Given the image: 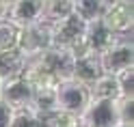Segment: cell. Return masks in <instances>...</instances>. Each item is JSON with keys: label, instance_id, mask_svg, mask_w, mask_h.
I'll list each match as a JSON object with an SVG mask.
<instances>
[{"label": "cell", "instance_id": "cell-1", "mask_svg": "<svg viewBox=\"0 0 134 127\" xmlns=\"http://www.w3.org/2000/svg\"><path fill=\"white\" fill-rule=\"evenodd\" d=\"M91 101V95H89V88L85 84H80L76 80H63L56 84V104H58V110H63L67 114H74L78 116L87 110Z\"/></svg>", "mask_w": 134, "mask_h": 127}, {"label": "cell", "instance_id": "cell-2", "mask_svg": "<svg viewBox=\"0 0 134 127\" xmlns=\"http://www.w3.org/2000/svg\"><path fill=\"white\" fill-rule=\"evenodd\" d=\"M15 47L20 52L30 58V56H37L39 52L52 47V24L41 20L35 26H28V28H20V35H18V43Z\"/></svg>", "mask_w": 134, "mask_h": 127}, {"label": "cell", "instance_id": "cell-3", "mask_svg": "<svg viewBox=\"0 0 134 127\" xmlns=\"http://www.w3.org/2000/svg\"><path fill=\"white\" fill-rule=\"evenodd\" d=\"M85 28H87V24L74 13L54 22L52 24V47H61V50H69L71 52L74 47H78L82 43Z\"/></svg>", "mask_w": 134, "mask_h": 127}, {"label": "cell", "instance_id": "cell-4", "mask_svg": "<svg viewBox=\"0 0 134 127\" xmlns=\"http://www.w3.org/2000/svg\"><path fill=\"white\" fill-rule=\"evenodd\" d=\"M32 95L35 88L30 86V82L24 75H15V78H7L0 82V99L7 106H11L15 112L20 110H30Z\"/></svg>", "mask_w": 134, "mask_h": 127}, {"label": "cell", "instance_id": "cell-5", "mask_svg": "<svg viewBox=\"0 0 134 127\" xmlns=\"http://www.w3.org/2000/svg\"><path fill=\"white\" fill-rule=\"evenodd\" d=\"M78 121L82 127H117L119 118L115 99H91Z\"/></svg>", "mask_w": 134, "mask_h": 127}, {"label": "cell", "instance_id": "cell-6", "mask_svg": "<svg viewBox=\"0 0 134 127\" xmlns=\"http://www.w3.org/2000/svg\"><path fill=\"white\" fill-rule=\"evenodd\" d=\"M99 63H102V71L110 73V75H117V73H121L123 69L134 67V45H132V39H128V37L119 39L113 47H108L106 52L99 56Z\"/></svg>", "mask_w": 134, "mask_h": 127}, {"label": "cell", "instance_id": "cell-7", "mask_svg": "<svg viewBox=\"0 0 134 127\" xmlns=\"http://www.w3.org/2000/svg\"><path fill=\"white\" fill-rule=\"evenodd\" d=\"M71 56H74V65H71V80H76L80 84H93L99 75H102V63H99V56L89 54L85 45H78L71 50Z\"/></svg>", "mask_w": 134, "mask_h": 127}, {"label": "cell", "instance_id": "cell-8", "mask_svg": "<svg viewBox=\"0 0 134 127\" xmlns=\"http://www.w3.org/2000/svg\"><path fill=\"white\" fill-rule=\"evenodd\" d=\"M119 39V35H115V32L106 26L102 20H95V22H89L87 28H85V37H82V45L89 54L93 56H102L108 47H113Z\"/></svg>", "mask_w": 134, "mask_h": 127}, {"label": "cell", "instance_id": "cell-9", "mask_svg": "<svg viewBox=\"0 0 134 127\" xmlns=\"http://www.w3.org/2000/svg\"><path fill=\"white\" fill-rule=\"evenodd\" d=\"M43 11L46 0H15L9 4L7 20L18 28H28L43 20Z\"/></svg>", "mask_w": 134, "mask_h": 127}, {"label": "cell", "instance_id": "cell-10", "mask_svg": "<svg viewBox=\"0 0 134 127\" xmlns=\"http://www.w3.org/2000/svg\"><path fill=\"white\" fill-rule=\"evenodd\" d=\"M35 61L46 67V69L54 75L58 82L63 80H71V65H74V56L69 50H61V47H48L43 52H39L37 56H30Z\"/></svg>", "mask_w": 134, "mask_h": 127}, {"label": "cell", "instance_id": "cell-11", "mask_svg": "<svg viewBox=\"0 0 134 127\" xmlns=\"http://www.w3.org/2000/svg\"><path fill=\"white\" fill-rule=\"evenodd\" d=\"M102 22L115 32V35L125 37L128 32H132V26H134L132 4H123V2L110 0L108 7H106V11H104V15H102Z\"/></svg>", "mask_w": 134, "mask_h": 127}, {"label": "cell", "instance_id": "cell-12", "mask_svg": "<svg viewBox=\"0 0 134 127\" xmlns=\"http://www.w3.org/2000/svg\"><path fill=\"white\" fill-rule=\"evenodd\" d=\"M28 58L24 56L18 47H9L0 52V80L7 78H15V75L24 73V67H26Z\"/></svg>", "mask_w": 134, "mask_h": 127}, {"label": "cell", "instance_id": "cell-13", "mask_svg": "<svg viewBox=\"0 0 134 127\" xmlns=\"http://www.w3.org/2000/svg\"><path fill=\"white\" fill-rule=\"evenodd\" d=\"M87 88H89L91 99H119L121 97L119 82H117V78L110 75V73H102L93 84H89Z\"/></svg>", "mask_w": 134, "mask_h": 127}, {"label": "cell", "instance_id": "cell-14", "mask_svg": "<svg viewBox=\"0 0 134 127\" xmlns=\"http://www.w3.org/2000/svg\"><path fill=\"white\" fill-rule=\"evenodd\" d=\"M108 2H110V0H74L71 13L78 15L85 24H89V22L102 20V15L106 11Z\"/></svg>", "mask_w": 134, "mask_h": 127}, {"label": "cell", "instance_id": "cell-15", "mask_svg": "<svg viewBox=\"0 0 134 127\" xmlns=\"http://www.w3.org/2000/svg\"><path fill=\"white\" fill-rule=\"evenodd\" d=\"M30 110H32L37 116L56 112V110H58V104H56V88H37L35 95H32Z\"/></svg>", "mask_w": 134, "mask_h": 127}, {"label": "cell", "instance_id": "cell-16", "mask_svg": "<svg viewBox=\"0 0 134 127\" xmlns=\"http://www.w3.org/2000/svg\"><path fill=\"white\" fill-rule=\"evenodd\" d=\"M74 0H46V11H43V22L54 24L58 20L67 17L71 13Z\"/></svg>", "mask_w": 134, "mask_h": 127}, {"label": "cell", "instance_id": "cell-17", "mask_svg": "<svg viewBox=\"0 0 134 127\" xmlns=\"http://www.w3.org/2000/svg\"><path fill=\"white\" fill-rule=\"evenodd\" d=\"M39 121H41V127H76L80 123L78 116L67 114V112H63V110L43 114V116H39Z\"/></svg>", "mask_w": 134, "mask_h": 127}, {"label": "cell", "instance_id": "cell-18", "mask_svg": "<svg viewBox=\"0 0 134 127\" xmlns=\"http://www.w3.org/2000/svg\"><path fill=\"white\" fill-rule=\"evenodd\" d=\"M115 106L119 125H134V97H119L115 99Z\"/></svg>", "mask_w": 134, "mask_h": 127}, {"label": "cell", "instance_id": "cell-19", "mask_svg": "<svg viewBox=\"0 0 134 127\" xmlns=\"http://www.w3.org/2000/svg\"><path fill=\"white\" fill-rule=\"evenodd\" d=\"M18 35H20V28L13 26L9 20L0 22V52H2V50H9V47H15Z\"/></svg>", "mask_w": 134, "mask_h": 127}, {"label": "cell", "instance_id": "cell-20", "mask_svg": "<svg viewBox=\"0 0 134 127\" xmlns=\"http://www.w3.org/2000/svg\"><path fill=\"white\" fill-rule=\"evenodd\" d=\"M115 78H117V82H119L121 97H132V93H134V67L123 69L121 73H117Z\"/></svg>", "mask_w": 134, "mask_h": 127}, {"label": "cell", "instance_id": "cell-21", "mask_svg": "<svg viewBox=\"0 0 134 127\" xmlns=\"http://www.w3.org/2000/svg\"><path fill=\"white\" fill-rule=\"evenodd\" d=\"M11 127H41V121L32 110H20L15 112Z\"/></svg>", "mask_w": 134, "mask_h": 127}, {"label": "cell", "instance_id": "cell-22", "mask_svg": "<svg viewBox=\"0 0 134 127\" xmlns=\"http://www.w3.org/2000/svg\"><path fill=\"white\" fill-rule=\"evenodd\" d=\"M13 116H15V110L0 99V127H11Z\"/></svg>", "mask_w": 134, "mask_h": 127}, {"label": "cell", "instance_id": "cell-23", "mask_svg": "<svg viewBox=\"0 0 134 127\" xmlns=\"http://www.w3.org/2000/svg\"><path fill=\"white\" fill-rule=\"evenodd\" d=\"M7 11H9V7H7L2 0H0V22H2V20H7Z\"/></svg>", "mask_w": 134, "mask_h": 127}, {"label": "cell", "instance_id": "cell-24", "mask_svg": "<svg viewBox=\"0 0 134 127\" xmlns=\"http://www.w3.org/2000/svg\"><path fill=\"white\" fill-rule=\"evenodd\" d=\"M115 2H123V4H132V0H115Z\"/></svg>", "mask_w": 134, "mask_h": 127}, {"label": "cell", "instance_id": "cell-25", "mask_svg": "<svg viewBox=\"0 0 134 127\" xmlns=\"http://www.w3.org/2000/svg\"><path fill=\"white\" fill-rule=\"evenodd\" d=\"M2 2H4V4H7V7H9V4H11V2H15V0H2Z\"/></svg>", "mask_w": 134, "mask_h": 127}, {"label": "cell", "instance_id": "cell-26", "mask_svg": "<svg viewBox=\"0 0 134 127\" xmlns=\"http://www.w3.org/2000/svg\"><path fill=\"white\" fill-rule=\"evenodd\" d=\"M117 127H134V125H117Z\"/></svg>", "mask_w": 134, "mask_h": 127}, {"label": "cell", "instance_id": "cell-27", "mask_svg": "<svg viewBox=\"0 0 134 127\" xmlns=\"http://www.w3.org/2000/svg\"><path fill=\"white\" fill-rule=\"evenodd\" d=\"M76 127H82V125H80V123H78V125H76Z\"/></svg>", "mask_w": 134, "mask_h": 127}, {"label": "cell", "instance_id": "cell-28", "mask_svg": "<svg viewBox=\"0 0 134 127\" xmlns=\"http://www.w3.org/2000/svg\"><path fill=\"white\" fill-rule=\"evenodd\" d=\"M0 82H2V80H0Z\"/></svg>", "mask_w": 134, "mask_h": 127}]
</instances>
